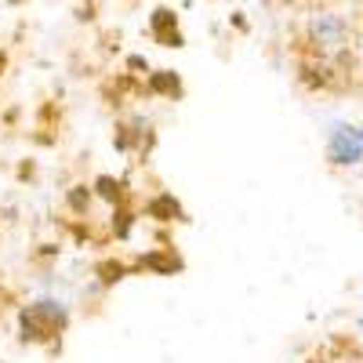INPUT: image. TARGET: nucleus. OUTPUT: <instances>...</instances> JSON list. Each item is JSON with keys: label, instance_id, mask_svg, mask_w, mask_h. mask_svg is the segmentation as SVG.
Listing matches in <instances>:
<instances>
[{"label": "nucleus", "instance_id": "14", "mask_svg": "<svg viewBox=\"0 0 363 363\" xmlns=\"http://www.w3.org/2000/svg\"><path fill=\"white\" fill-rule=\"evenodd\" d=\"M4 69H8V55L0 51V77H4Z\"/></svg>", "mask_w": 363, "mask_h": 363}, {"label": "nucleus", "instance_id": "13", "mask_svg": "<svg viewBox=\"0 0 363 363\" xmlns=\"http://www.w3.org/2000/svg\"><path fill=\"white\" fill-rule=\"evenodd\" d=\"M128 69H135V73H149L145 55H128Z\"/></svg>", "mask_w": 363, "mask_h": 363}, {"label": "nucleus", "instance_id": "3", "mask_svg": "<svg viewBox=\"0 0 363 363\" xmlns=\"http://www.w3.org/2000/svg\"><path fill=\"white\" fill-rule=\"evenodd\" d=\"M145 215L160 222V225H171V222H186V211H182V203L174 200V193H157L145 200Z\"/></svg>", "mask_w": 363, "mask_h": 363}, {"label": "nucleus", "instance_id": "15", "mask_svg": "<svg viewBox=\"0 0 363 363\" xmlns=\"http://www.w3.org/2000/svg\"><path fill=\"white\" fill-rule=\"evenodd\" d=\"M356 330H359V335H363V313L356 316Z\"/></svg>", "mask_w": 363, "mask_h": 363}, {"label": "nucleus", "instance_id": "10", "mask_svg": "<svg viewBox=\"0 0 363 363\" xmlns=\"http://www.w3.org/2000/svg\"><path fill=\"white\" fill-rule=\"evenodd\" d=\"M135 211L128 207V203H116L113 207V215H109V233L116 236V240H128L131 236V229H135Z\"/></svg>", "mask_w": 363, "mask_h": 363}, {"label": "nucleus", "instance_id": "9", "mask_svg": "<svg viewBox=\"0 0 363 363\" xmlns=\"http://www.w3.org/2000/svg\"><path fill=\"white\" fill-rule=\"evenodd\" d=\"M95 277H99V284L109 291V287H116L124 277H131V265H128V262H116V258H106V262L95 265Z\"/></svg>", "mask_w": 363, "mask_h": 363}, {"label": "nucleus", "instance_id": "11", "mask_svg": "<svg viewBox=\"0 0 363 363\" xmlns=\"http://www.w3.org/2000/svg\"><path fill=\"white\" fill-rule=\"evenodd\" d=\"M171 29H178V11L174 8H153V15H149V33L160 37V33H171Z\"/></svg>", "mask_w": 363, "mask_h": 363}, {"label": "nucleus", "instance_id": "2", "mask_svg": "<svg viewBox=\"0 0 363 363\" xmlns=\"http://www.w3.org/2000/svg\"><path fill=\"white\" fill-rule=\"evenodd\" d=\"M309 40L323 51H345L352 40V26L335 11H316L309 18Z\"/></svg>", "mask_w": 363, "mask_h": 363}, {"label": "nucleus", "instance_id": "8", "mask_svg": "<svg viewBox=\"0 0 363 363\" xmlns=\"http://www.w3.org/2000/svg\"><path fill=\"white\" fill-rule=\"evenodd\" d=\"M95 186H73L69 193H66V207H69V215H77V218H87V211H91V203H95Z\"/></svg>", "mask_w": 363, "mask_h": 363}, {"label": "nucleus", "instance_id": "4", "mask_svg": "<svg viewBox=\"0 0 363 363\" xmlns=\"http://www.w3.org/2000/svg\"><path fill=\"white\" fill-rule=\"evenodd\" d=\"M138 269H149L153 277H174V272H182L186 265L174 255V247H157V251H145L138 258Z\"/></svg>", "mask_w": 363, "mask_h": 363}, {"label": "nucleus", "instance_id": "12", "mask_svg": "<svg viewBox=\"0 0 363 363\" xmlns=\"http://www.w3.org/2000/svg\"><path fill=\"white\" fill-rule=\"evenodd\" d=\"M160 48H186V37H182V29H171V33H160V37H153Z\"/></svg>", "mask_w": 363, "mask_h": 363}, {"label": "nucleus", "instance_id": "7", "mask_svg": "<svg viewBox=\"0 0 363 363\" xmlns=\"http://www.w3.org/2000/svg\"><path fill=\"white\" fill-rule=\"evenodd\" d=\"M95 193H99V200H106L109 207H116V203H128V182H120V178H113V174H99L95 182Z\"/></svg>", "mask_w": 363, "mask_h": 363}, {"label": "nucleus", "instance_id": "5", "mask_svg": "<svg viewBox=\"0 0 363 363\" xmlns=\"http://www.w3.org/2000/svg\"><path fill=\"white\" fill-rule=\"evenodd\" d=\"M145 91L157 99H182L186 91H182V77L174 69H157V73H145Z\"/></svg>", "mask_w": 363, "mask_h": 363}, {"label": "nucleus", "instance_id": "6", "mask_svg": "<svg viewBox=\"0 0 363 363\" xmlns=\"http://www.w3.org/2000/svg\"><path fill=\"white\" fill-rule=\"evenodd\" d=\"M29 309H33V313H37L44 323H51V327L58 330V335H62V330L69 327V309H66L58 298H40V301H33Z\"/></svg>", "mask_w": 363, "mask_h": 363}, {"label": "nucleus", "instance_id": "1", "mask_svg": "<svg viewBox=\"0 0 363 363\" xmlns=\"http://www.w3.org/2000/svg\"><path fill=\"white\" fill-rule=\"evenodd\" d=\"M327 164L330 167H356L363 164V138L359 124H335L327 135Z\"/></svg>", "mask_w": 363, "mask_h": 363}, {"label": "nucleus", "instance_id": "16", "mask_svg": "<svg viewBox=\"0 0 363 363\" xmlns=\"http://www.w3.org/2000/svg\"><path fill=\"white\" fill-rule=\"evenodd\" d=\"M4 298H8V294H4V291H0V301H4Z\"/></svg>", "mask_w": 363, "mask_h": 363}]
</instances>
